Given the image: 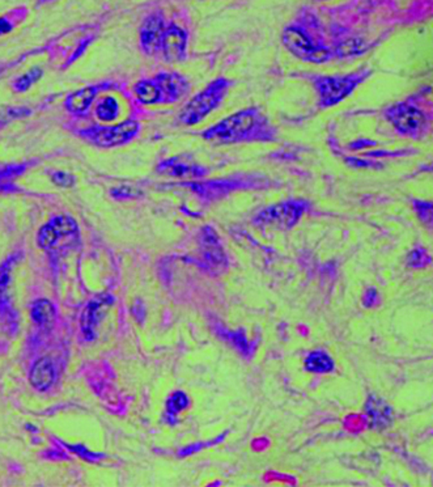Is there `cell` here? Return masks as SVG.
I'll use <instances>...</instances> for the list:
<instances>
[{
  "label": "cell",
  "instance_id": "1",
  "mask_svg": "<svg viewBox=\"0 0 433 487\" xmlns=\"http://www.w3.org/2000/svg\"><path fill=\"white\" fill-rule=\"evenodd\" d=\"M258 126L259 113L257 110L253 108L240 110L205 130L203 138L219 145L237 143L249 139V135L253 134Z\"/></svg>",
  "mask_w": 433,
  "mask_h": 487
},
{
  "label": "cell",
  "instance_id": "2",
  "mask_svg": "<svg viewBox=\"0 0 433 487\" xmlns=\"http://www.w3.org/2000/svg\"><path fill=\"white\" fill-rule=\"evenodd\" d=\"M229 88L227 79H217L205 86L196 96H194L182 109L180 121L183 125L194 126L205 120V117L217 109Z\"/></svg>",
  "mask_w": 433,
  "mask_h": 487
},
{
  "label": "cell",
  "instance_id": "3",
  "mask_svg": "<svg viewBox=\"0 0 433 487\" xmlns=\"http://www.w3.org/2000/svg\"><path fill=\"white\" fill-rule=\"evenodd\" d=\"M371 75L369 71H358L344 76H322L314 80V86L318 93L320 104L324 108L334 107L360 86Z\"/></svg>",
  "mask_w": 433,
  "mask_h": 487
},
{
  "label": "cell",
  "instance_id": "4",
  "mask_svg": "<svg viewBox=\"0 0 433 487\" xmlns=\"http://www.w3.org/2000/svg\"><path fill=\"white\" fill-rule=\"evenodd\" d=\"M79 241V227L71 217L59 215L38 231L37 244L44 250H57L60 248H71Z\"/></svg>",
  "mask_w": 433,
  "mask_h": 487
},
{
  "label": "cell",
  "instance_id": "5",
  "mask_svg": "<svg viewBox=\"0 0 433 487\" xmlns=\"http://www.w3.org/2000/svg\"><path fill=\"white\" fill-rule=\"evenodd\" d=\"M306 210L304 201H287L265 208L255 218L259 226H273L277 228H292L299 223Z\"/></svg>",
  "mask_w": 433,
  "mask_h": 487
},
{
  "label": "cell",
  "instance_id": "6",
  "mask_svg": "<svg viewBox=\"0 0 433 487\" xmlns=\"http://www.w3.org/2000/svg\"><path fill=\"white\" fill-rule=\"evenodd\" d=\"M282 41L289 53H292L296 58L301 61L312 62V63H324L329 61L331 53L325 48L315 46L313 42L306 37V35L297 28H287L283 32Z\"/></svg>",
  "mask_w": 433,
  "mask_h": 487
},
{
  "label": "cell",
  "instance_id": "7",
  "mask_svg": "<svg viewBox=\"0 0 433 487\" xmlns=\"http://www.w3.org/2000/svg\"><path fill=\"white\" fill-rule=\"evenodd\" d=\"M386 120L400 134L416 138L423 134L427 120L421 110L406 102H399L386 110Z\"/></svg>",
  "mask_w": 433,
  "mask_h": 487
},
{
  "label": "cell",
  "instance_id": "8",
  "mask_svg": "<svg viewBox=\"0 0 433 487\" xmlns=\"http://www.w3.org/2000/svg\"><path fill=\"white\" fill-rule=\"evenodd\" d=\"M139 131V125L133 120L122 122L109 127H100L89 131V138L101 147H116L130 142Z\"/></svg>",
  "mask_w": 433,
  "mask_h": 487
},
{
  "label": "cell",
  "instance_id": "9",
  "mask_svg": "<svg viewBox=\"0 0 433 487\" xmlns=\"http://www.w3.org/2000/svg\"><path fill=\"white\" fill-rule=\"evenodd\" d=\"M156 171L163 176L182 180H196L203 177L207 172L190 155H178L167 158L158 164Z\"/></svg>",
  "mask_w": 433,
  "mask_h": 487
},
{
  "label": "cell",
  "instance_id": "10",
  "mask_svg": "<svg viewBox=\"0 0 433 487\" xmlns=\"http://www.w3.org/2000/svg\"><path fill=\"white\" fill-rule=\"evenodd\" d=\"M113 304H114V297L108 293L97 296L86 304L80 318V328L86 341H93L96 338L97 327L102 320L104 313Z\"/></svg>",
  "mask_w": 433,
  "mask_h": 487
},
{
  "label": "cell",
  "instance_id": "11",
  "mask_svg": "<svg viewBox=\"0 0 433 487\" xmlns=\"http://www.w3.org/2000/svg\"><path fill=\"white\" fill-rule=\"evenodd\" d=\"M201 249L207 268L220 270L227 266V256L219 241L217 232L211 227H205L201 232Z\"/></svg>",
  "mask_w": 433,
  "mask_h": 487
},
{
  "label": "cell",
  "instance_id": "12",
  "mask_svg": "<svg viewBox=\"0 0 433 487\" xmlns=\"http://www.w3.org/2000/svg\"><path fill=\"white\" fill-rule=\"evenodd\" d=\"M187 46V35L177 25H170L163 37L161 50L168 62H178L185 57Z\"/></svg>",
  "mask_w": 433,
  "mask_h": 487
},
{
  "label": "cell",
  "instance_id": "13",
  "mask_svg": "<svg viewBox=\"0 0 433 487\" xmlns=\"http://www.w3.org/2000/svg\"><path fill=\"white\" fill-rule=\"evenodd\" d=\"M164 33V21L158 15H152L145 20L140 32V44L148 55H154L161 50Z\"/></svg>",
  "mask_w": 433,
  "mask_h": 487
},
{
  "label": "cell",
  "instance_id": "14",
  "mask_svg": "<svg viewBox=\"0 0 433 487\" xmlns=\"http://www.w3.org/2000/svg\"><path fill=\"white\" fill-rule=\"evenodd\" d=\"M55 380H57V371L48 356L38 358L30 367L29 383L35 389L46 392L54 385Z\"/></svg>",
  "mask_w": 433,
  "mask_h": 487
},
{
  "label": "cell",
  "instance_id": "15",
  "mask_svg": "<svg viewBox=\"0 0 433 487\" xmlns=\"http://www.w3.org/2000/svg\"><path fill=\"white\" fill-rule=\"evenodd\" d=\"M154 80L160 89L161 102L177 101L187 92V83L178 73H160Z\"/></svg>",
  "mask_w": 433,
  "mask_h": 487
},
{
  "label": "cell",
  "instance_id": "16",
  "mask_svg": "<svg viewBox=\"0 0 433 487\" xmlns=\"http://www.w3.org/2000/svg\"><path fill=\"white\" fill-rule=\"evenodd\" d=\"M365 413L374 430H384L393 422L391 407L377 396H371L365 402Z\"/></svg>",
  "mask_w": 433,
  "mask_h": 487
},
{
  "label": "cell",
  "instance_id": "17",
  "mask_svg": "<svg viewBox=\"0 0 433 487\" xmlns=\"http://www.w3.org/2000/svg\"><path fill=\"white\" fill-rule=\"evenodd\" d=\"M17 256L10 257L1 266H0V312H3L7 316L8 324L11 321H15L16 315L13 313L12 305L8 295V287H10V280H11V271L13 265L16 264ZM11 325V324H10Z\"/></svg>",
  "mask_w": 433,
  "mask_h": 487
},
{
  "label": "cell",
  "instance_id": "18",
  "mask_svg": "<svg viewBox=\"0 0 433 487\" xmlns=\"http://www.w3.org/2000/svg\"><path fill=\"white\" fill-rule=\"evenodd\" d=\"M30 317L35 324L42 329H50L57 318V311L54 304L48 299L36 300L30 306Z\"/></svg>",
  "mask_w": 433,
  "mask_h": 487
},
{
  "label": "cell",
  "instance_id": "19",
  "mask_svg": "<svg viewBox=\"0 0 433 487\" xmlns=\"http://www.w3.org/2000/svg\"><path fill=\"white\" fill-rule=\"evenodd\" d=\"M304 365L306 371L314 374H327V372H331L335 367L331 356L321 350H315L308 353V356L304 360Z\"/></svg>",
  "mask_w": 433,
  "mask_h": 487
},
{
  "label": "cell",
  "instance_id": "20",
  "mask_svg": "<svg viewBox=\"0 0 433 487\" xmlns=\"http://www.w3.org/2000/svg\"><path fill=\"white\" fill-rule=\"evenodd\" d=\"M96 88H84L71 93L66 100V108L73 113H84L96 96Z\"/></svg>",
  "mask_w": 433,
  "mask_h": 487
},
{
  "label": "cell",
  "instance_id": "21",
  "mask_svg": "<svg viewBox=\"0 0 433 487\" xmlns=\"http://www.w3.org/2000/svg\"><path fill=\"white\" fill-rule=\"evenodd\" d=\"M136 98L145 105H154L161 102V93L155 80H140L133 86Z\"/></svg>",
  "mask_w": 433,
  "mask_h": 487
},
{
  "label": "cell",
  "instance_id": "22",
  "mask_svg": "<svg viewBox=\"0 0 433 487\" xmlns=\"http://www.w3.org/2000/svg\"><path fill=\"white\" fill-rule=\"evenodd\" d=\"M189 406V397L183 392H174L167 401V421L174 425L176 419Z\"/></svg>",
  "mask_w": 433,
  "mask_h": 487
},
{
  "label": "cell",
  "instance_id": "23",
  "mask_svg": "<svg viewBox=\"0 0 433 487\" xmlns=\"http://www.w3.org/2000/svg\"><path fill=\"white\" fill-rule=\"evenodd\" d=\"M120 104L114 98H105L97 105L96 114L100 121H116L120 116Z\"/></svg>",
  "mask_w": 433,
  "mask_h": 487
},
{
  "label": "cell",
  "instance_id": "24",
  "mask_svg": "<svg viewBox=\"0 0 433 487\" xmlns=\"http://www.w3.org/2000/svg\"><path fill=\"white\" fill-rule=\"evenodd\" d=\"M364 48L365 45L361 41L356 38H351L338 45L335 54L338 57H351V55L360 54L361 51H364Z\"/></svg>",
  "mask_w": 433,
  "mask_h": 487
},
{
  "label": "cell",
  "instance_id": "25",
  "mask_svg": "<svg viewBox=\"0 0 433 487\" xmlns=\"http://www.w3.org/2000/svg\"><path fill=\"white\" fill-rule=\"evenodd\" d=\"M430 262H431V257L423 248H416L411 250L407 256V265L409 268H425Z\"/></svg>",
  "mask_w": 433,
  "mask_h": 487
},
{
  "label": "cell",
  "instance_id": "26",
  "mask_svg": "<svg viewBox=\"0 0 433 487\" xmlns=\"http://www.w3.org/2000/svg\"><path fill=\"white\" fill-rule=\"evenodd\" d=\"M41 76H42L41 68H37V67L36 68H32V70H29L28 73H24L21 77L17 79L15 86H16V89H17L19 92H26L30 86L36 83L37 80H38Z\"/></svg>",
  "mask_w": 433,
  "mask_h": 487
},
{
  "label": "cell",
  "instance_id": "27",
  "mask_svg": "<svg viewBox=\"0 0 433 487\" xmlns=\"http://www.w3.org/2000/svg\"><path fill=\"white\" fill-rule=\"evenodd\" d=\"M414 206L419 219L427 226H433V202L415 201Z\"/></svg>",
  "mask_w": 433,
  "mask_h": 487
},
{
  "label": "cell",
  "instance_id": "28",
  "mask_svg": "<svg viewBox=\"0 0 433 487\" xmlns=\"http://www.w3.org/2000/svg\"><path fill=\"white\" fill-rule=\"evenodd\" d=\"M111 195L117 199H131V198H138L142 195V192L131 187V186H120L111 190Z\"/></svg>",
  "mask_w": 433,
  "mask_h": 487
},
{
  "label": "cell",
  "instance_id": "29",
  "mask_svg": "<svg viewBox=\"0 0 433 487\" xmlns=\"http://www.w3.org/2000/svg\"><path fill=\"white\" fill-rule=\"evenodd\" d=\"M51 180H53V183L60 187H71L75 183V177L73 174L66 173V172H55L51 176Z\"/></svg>",
  "mask_w": 433,
  "mask_h": 487
},
{
  "label": "cell",
  "instance_id": "30",
  "mask_svg": "<svg viewBox=\"0 0 433 487\" xmlns=\"http://www.w3.org/2000/svg\"><path fill=\"white\" fill-rule=\"evenodd\" d=\"M228 337L237 347H240L242 351L248 350V341H246V337L243 334L236 331V333H228Z\"/></svg>",
  "mask_w": 433,
  "mask_h": 487
},
{
  "label": "cell",
  "instance_id": "31",
  "mask_svg": "<svg viewBox=\"0 0 433 487\" xmlns=\"http://www.w3.org/2000/svg\"><path fill=\"white\" fill-rule=\"evenodd\" d=\"M406 151H397V152H389V151H374V152H367L365 155L367 156H374V158H381V156H390V158H394V156H400V155H405Z\"/></svg>",
  "mask_w": 433,
  "mask_h": 487
},
{
  "label": "cell",
  "instance_id": "32",
  "mask_svg": "<svg viewBox=\"0 0 433 487\" xmlns=\"http://www.w3.org/2000/svg\"><path fill=\"white\" fill-rule=\"evenodd\" d=\"M377 143L374 142V140H368V139H360V140H356V142H352V145H349V148L351 149H362L365 147H374L376 146Z\"/></svg>",
  "mask_w": 433,
  "mask_h": 487
},
{
  "label": "cell",
  "instance_id": "33",
  "mask_svg": "<svg viewBox=\"0 0 433 487\" xmlns=\"http://www.w3.org/2000/svg\"><path fill=\"white\" fill-rule=\"evenodd\" d=\"M347 163H349L353 167H358V168H374L376 165H374V163H367V161H362V160H359V158H346Z\"/></svg>",
  "mask_w": 433,
  "mask_h": 487
},
{
  "label": "cell",
  "instance_id": "34",
  "mask_svg": "<svg viewBox=\"0 0 433 487\" xmlns=\"http://www.w3.org/2000/svg\"><path fill=\"white\" fill-rule=\"evenodd\" d=\"M376 299H377V291L374 288H371L364 296V304L365 306H372L376 303Z\"/></svg>",
  "mask_w": 433,
  "mask_h": 487
},
{
  "label": "cell",
  "instance_id": "35",
  "mask_svg": "<svg viewBox=\"0 0 433 487\" xmlns=\"http://www.w3.org/2000/svg\"><path fill=\"white\" fill-rule=\"evenodd\" d=\"M11 24L6 19H0V36L11 32Z\"/></svg>",
  "mask_w": 433,
  "mask_h": 487
}]
</instances>
